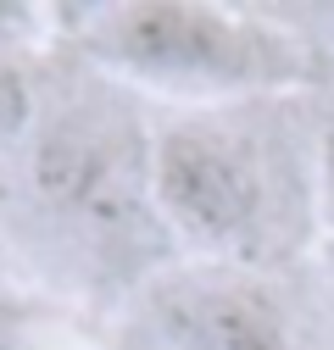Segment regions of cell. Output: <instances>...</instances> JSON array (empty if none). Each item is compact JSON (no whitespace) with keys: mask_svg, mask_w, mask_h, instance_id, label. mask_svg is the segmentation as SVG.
<instances>
[{"mask_svg":"<svg viewBox=\"0 0 334 350\" xmlns=\"http://www.w3.org/2000/svg\"><path fill=\"white\" fill-rule=\"evenodd\" d=\"M106 78L195 106H245L307 78V62L279 23L201 0H123L62 17Z\"/></svg>","mask_w":334,"mask_h":350,"instance_id":"cell-1","label":"cell"},{"mask_svg":"<svg viewBox=\"0 0 334 350\" xmlns=\"http://www.w3.org/2000/svg\"><path fill=\"white\" fill-rule=\"evenodd\" d=\"M245 106L173 111L151 134L156 223L195 256L229 267L257 256L273 228V156Z\"/></svg>","mask_w":334,"mask_h":350,"instance_id":"cell-2","label":"cell"},{"mask_svg":"<svg viewBox=\"0 0 334 350\" xmlns=\"http://www.w3.org/2000/svg\"><path fill=\"white\" fill-rule=\"evenodd\" d=\"M28 184L56 223L73 228H129L134 211H151V139H134V128L101 111L73 106L34 128L28 139Z\"/></svg>","mask_w":334,"mask_h":350,"instance_id":"cell-3","label":"cell"},{"mask_svg":"<svg viewBox=\"0 0 334 350\" xmlns=\"http://www.w3.org/2000/svg\"><path fill=\"white\" fill-rule=\"evenodd\" d=\"M156 328L173 350H301L284 300L229 261L167 278L156 289Z\"/></svg>","mask_w":334,"mask_h":350,"instance_id":"cell-4","label":"cell"},{"mask_svg":"<svg viewBox=\"0 0 334 350\" xmlns=\"http://www.w3.org/2000/svg\"><path fill=\"white\" fill-rule=\"evenodd\" d=\"M34 128H39V95H34V78H28V67H23L12 51H0V156L28 150Z\"/></svg>","mask_w":334,"mask_h":350,"instance_id":"cell-5","label":"cell"},{"mask_svg":"<svg viewBox=\"0 0 334 350\" xmlns=\"http://www.w3.org/2000/svg\"><path fill=\"white\" fill-rule=\"evenodd\" d=\"M45 28V12H34V6H17V0H0V51H12V45H28V39Z\"/></svg>","mask_w":334,"mask_h":350,"instance_id":"cell-6","label":"cell"},{"mask_svg":"<svg viewBox=\"0 0 334 350\" xmlns=\"http://www.w3.org/2000/svg\"><path fill=\"white\" fill-rule=\"evenodd\" d=\"M318 206H323V223L334 228V122L318 139Z\"/></svg>","mask_w":334,"mask_h":350,"instance_id":"cell-7","label":"cell"}]
</instances>
